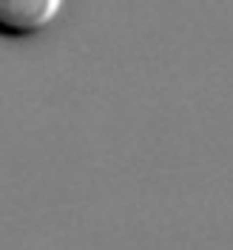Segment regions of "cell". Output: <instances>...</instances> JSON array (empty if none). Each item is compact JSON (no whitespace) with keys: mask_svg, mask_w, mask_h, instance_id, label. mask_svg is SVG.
Returning <instances> with one entry per match:
<instances>
[{"mask_svg":"<svg viewBox=\"0 0 233 250\" xmlns=\"http://www.w3.org/2000/svg\"><path fill=\"white\" fill-rule=\"evenodd\" d=\"M60 12L63 0H0V37H34L46 31Z\"/></svg>","mask_w":233,"mask_h":250,"instance_id":"6da1fadb","label":"cell"}]
</instances>
